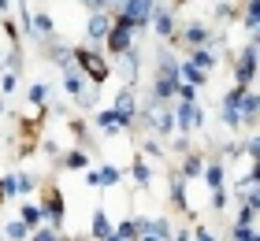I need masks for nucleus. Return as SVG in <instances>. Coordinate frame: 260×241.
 <instances>
[{
    "mask_svg": "<svg viewBox=\"0 0 260 241\" xmlns=\"http://www.w3.org/2000/svg\"><path fill=\"white\" fill-rule=\"evenodd\" d=\"M130 45H134V26H130V19L123 15V11H115L112 26H108V33H104V48H108V56H123Z\"/></svg>",
    "mask_w": 260,
    "mask_h": 241,
    "instance_id": "f257e3e1",
    "label": "nucleus"
},
{
    "mask_svg": "<svg viewBox=\"0 0 260 241\" xmlns=\"http://www.w3.org/2000/svg\"><path fill=\"white\" fill-rule=\"evenodd\" d=\"M171 115H175V130H179V134L205 130V108H201L197 100H175L171 104Z\"/></svg>",
    "mask_w": 260,
    "mask_h": 241,
    "instance_id": "f03ea898",
    "label": "nucleus"
},
{
    "mask_svg": "<svg viewBox=\"0 0 260 241\" xmlns=\"http://www.w3.org/2000/svg\"><path fill=\"white\" fill-rule=\"evenodd\" d=\"M71 56H75L71 63H75L78 71H86L89 82H97V86H101V82H108V63L101 59V52H93V48L82 45V48H71Z\"/></svg>",
    "mask_w": 260,
    "mask_h": 241,
    "instance_id": "7ed1b4c3",
    "label": "nucleus"
},
{
    "mask_svg": "<svg viewBox=\"0 0 260 241\" xmlns=\"http://www.w3.org/2000/svg\"><path fill=\"white\" fill-rule=\"evenodd\" d=\"M112 115H115V123H119V130H130L138 123V100H134V89H130V86H123L119 93H115Z\"/></svg>",
    "mask_w": 260,
    "mask_h": 241,
    "instance_id": "20e7f679",
    "label": "nucleus"
},
{
    "mask_svg": "<svg viewBox=\"0 0 260 241\" xmlns=\"http://www.w3.org/2000/svg\"><path fill=\"white\" fill-rule=\"evenodd\" d=\"M152 8H156V0H123V15L130 19V26L138 30H149V19H152Z\"/></svg>",
    "mask_w": 260,
    "mask_h": 241,
    "instance_id": "39448f33",
    "label": "nucleus"
},
{
    "mask_svg": "<svg viewBox=\"0 0 260 241\" xmlns=\"http://www.w3.org/2000/svg\"><path fill=\"white\" fill-rule=\"evenodd\" d=\"M253 78H256V41H249L242 48V56L234 59V82L238 86H253Z\"/></svg>",
    "mask_w": 260,
    "mask_h": 241,
    "instance_id": "423d86ee",
    "label": "nucleus"
},
{
    "mask_svg": "<svg viewBox=\"0 0 260 241\" xmlns=\"http://www.w3.org/2000/svg\"><path fill=\"white\" fill-rule=\"evenodd\" d=\"M41 219L52 226V230H60V223H63V193L56 189V193H49V197L41 200Z\"/></svg>",
    "mask_w": 260,
    "mask_h": 241,
    "instance_id": "0eeeda50",
    "label": "nucleus"
},
{
    "mask_svg": "<svg viewBox=\"0 0 260 241\" xmlns=\"http://www.w3.org/2000/svg\"><path fill=\"white\" fill-rule=\"evenodd\" d=\"M149 26H156V33L164 41H179V38H175V15H171V8H152Z\"/></svg>",
    "mask_w": 260,
    "mask_h": 241,
    "instance_id": "6e6552de",
    "label": "nucleus"
},
{
    "mask_svg": "<svg viewBox=\"0 0 260 241\" xmlns=\"http://www.w3.org/2000/svg\"><path fill=\"white\" fill-rule=\"evenodd\" d=\"M175 38H182L190 48H197V45H212V26H205V22H186V30L175 33Z\"/></svg>",
    "mask_w": 260,
    "mask_h": 241,
    "instance_id": "1a4fd4ad",
    "label": "nucleus"
},
{
    "mask_svg": "<svg viewBox=\"0 0 260 241\" xmlns=\"http://www.w3.org/2000/svg\"><path fill=\"white\" fill-rule=\"evenodd\" d=\"M108 26H112V15H108V11H89V19H86V38H89V41H104Z\"/></svg>",
    "mask_w": 260,
    "mask_h": 241,
    "instance_id": "9d476101",
    "label": "nucleus"
},
{
    "mask_svg": "<svg viewBox=\"0 0 260 241\" xmlns=\"http://www.w3.org/2000/svg\"><path fill=\"white\" fill-rule=\"evenodd\" d=\"M238 115H242L245 126H256V119H260V100H256L253 89H245V96L238 100Z\"/></svg>",
    "mask_w": 260,
    "mask_h": 241,
    "instance_id": "9b49d317",
    "label": "nucleus"
},
{
    "mask_svg": "<svg viewBox=\"0 0 260 241\" xmlns=\"http://www.w3.org/2000/svg\"><path fill=\"white\" fill-rule=\"evenodd\" d=\"M86 182H89V186H119V182H123V171H119V167H112V163H104L101 171L86 175Z\"/></svg>",
    "mask_w": 260,
    "mask_h": 241,
    "instance_id": "f8f14e48",
    "label": "nucleus"
},
{
    "mask_svg": "<svg viewBox=\"0 0 260 241\" xmlns=\"http://www.w3.org/2000/svg\"><path fill=\"white\" fill-rule=\"evenodd\" d=\"M171 200H175V208H179L182 215H193L190 212V197H186V178L175 171V178H171Z\"/></svg>",
    "mask_w": 260,
    "mask_h": 241,
    "instance_id": "ddd939ff",
    "label": "nucleus"
},
{
    "mask_svg": "<svg viewBox=\"0 0 260 241\" xmlns=\"http://www.w3.org/2000/svg\"><path fill=\"white\" fill-rule=\"evenodd\" d=\"M179 82H186V86H208V71H201V67H193L190 59L186 63H179Z\"/></svg>",
    "mask_w": 260,
    "mask_h": 241,
    "instance_id": "4468645a",
    "label": "nucleus"
},
{
    "mask_svg": "<svg viewBox=\"0 0 260 241\" xmlns=\"http://www.w3.org/2000/svg\"><path fill=\"white\" fill-rule=\"evenodd\" d=\"M201 178H205V186H208V189H219L223 182H227V171H223V163H219V160H208L205 167H201Z\"/></svg>",
    "mask_w": 260,
    "mask_h": 241,
    "instance_id": "2eb2a0df",
    "label": "nucleus"
},
{
    "mask_svg": "<svg viewBox=\"0 0 260 241\" xmlns=\"http://www.w3.org/2000/svg\"><path fill=\"white\" fill-rule=\"evenodd\" d=\"M115 59H119V71H123V82H126V86H130V82H134V75H138V63H141V56H138V48H134V45H130V48H126V52H123V56H115Z\"/></svg>",
    "mask_w": 260,
    "mask_h": 241,
    "instance_id": "dca6fc26",
    "label": "nucleus"
},
{
    "mask_svg": "<svg viewBox=\"0 0 260 241\" xmlns=\"http://www.w3.org/2000/svg\"><path fill=\"white\" fill-rule=\"evenodd\" d=\"M190 63L201 67V71H212V67L219 63V59H216V48H212V45H197L193 52H190Z\"/></svg>",
    "mask_w": 260,
    "mask_h": 241,
    "instance_id": "f3484780",
    "label": "nucleus"
},
{
    "mask_svg": "<svg viewBox=\"0 0 260 241\" xmlns=\"http://www.w3.org/2000/svg\"><path fill=\"white\" fill-rule=\"evenodd\" d=\"M201 167H205V152H186V160L179 167V175L190 182V178H201Z\"/></svg>",
    "mask_w": 260,
    "mask_h": 241,
    "instance_id": "a211bd4d",
    "label": "nucleus"
},
{
    "mask_svg": "<svg viewBox=\"0 0 260 241\" xmlns=\"http://www.w3.org/2000/svg\"><path fill=\"white\" fill-rule=\"evenodd\" d=\"M89 234L97 237V241H104V237H112V223H108V212H104V208H97V212H93Z\"/></svg>",
    "mask_w": 260,
    "mask_h": 241,
    "instance_id": "6ab92c4d",
    "label": "nucleus"
},
{
    "mask_svg": "<svg viewBox=\"0 0 260 241\" xmlns=\"http://www.w3.org/2000/svg\"><path fill=\"white\" fill-rule=\"evenodd\" d=\"M256 212H260V197H245V204H242V212H238V226H253L256 223Z\"/></svg>",
    "mask_w": 260,
    "mask_h": 241,
    "instance_id": "aec40b11",
    "label": "nucleus"
},
{
    "mask_svg": "<svg viewBox=\"0 0 260 241\" xmlns=\"http://www.w3.org/2000/svg\"><path fill=\"white\" fill-rule=\"evenodd\" d=\"M93 123H97V130H101V134H108V137H115V134H119V123H115L112 108H101V112H97V119H93Z\"/></svg>",
    "mask_w": 260,
    "mask_h": 241,
    "instance_id": "412c9836",
    "label": "nucleus"
},
{
    "mask_svg": "<svg viewBox=\"0 0 260 241\" xmlns=\"http://www.w3.org/2000/svg\"><path fill=\"white\" fill-rule=\"evenodd\" d=\"M63 167H67V171H82V167H89V152L82 149V145H75V149L63 156Z\"/></svg>",
    "mask_w": 260,
    "mask_h": 241,
    "instance_id": "4be33fe9",
    "label": "nucleus"
},
{
    "mask_svg": "<svg viewBox=\"0 0 260 241\" xmlns=\"http://www.w3.org/2000/svg\"><path fill=\"white\" fill-rule=\"evenodd\" d=\"M19 219L26 223L30 230H38V226L45 223V219H41V204H30V200H26V204H22V208H19Z\"/></svg>",
    "mask_w": 260,
    "mask_h": 241,
    "instance_id": "5701e85b",
    "label": "nucleus"
},
{
    "mask_svg": "<svg viewBox=\"0 0 260 241\" xmlns=\"http://www.w3.org/2000/svg\"><path fill=\"white\" fill-rule=\"evenodd\" d=\"M49 59H52L56 67L67 71V67H71V48H67V45H56V38H52V41H49Z\"/></svg>",
    "mask_w": 260,
    "mask_h": 241,
    "instance_id": "b1692460",
    "label": "nucleus"
},
{
    "mask_svg": "<svg viewBox=\"0 0 260 241\" xmlns=\"http://www.w3.org/2000/svg\"><path fill=\"white\" fill-rule=\"evenodd\" d=\"M130 178H134L138 186H149V182H152V167H149V163H145V160L138 156V160L130 163Z\"/></svg>",
    "mask_w": 260,
    "mask_h": 241,
    "instance_id": "393cba45",
    "label": "nucleus"
},
{
    "mask_svg": "<svg viewBox=\"0 0 260 241\" xmlns=\"http://www.w3.org/2000/svg\"><path fill=\"white\" fill-rule=\"evenodd\" d=\"M26 237H30V226L22 223V219H15V223L4 226V241H26Z\"/></svg>",
    "mask_w": 260,
    "mask_h": 241,
    "instance_id": "a878e982",
    "label": "nucleus"
},
{
    "mask_svg": "<svg viewBox=\"0 0 260 241\" xmlns=\"http://www.w3.org/2000/svg\"><path fill=\"white\" fill-rule=\"evenodd\" d=\"M45 96H49V82H34V86L26 89V100H30V104H38V108L45 104Z\"/></svg>",
    "mask_w": 260,
    "mask_h": 241,
    "instance_id": "bb28decb",
    "label": "nucleus"
},
{
    "mask_svg": "<svg viewBox=\"0 0 260 241\" xmlns=\"http://www.w3.org/2000/svg\"><path fill=\"white\" fill-rule=\"evenodd\" d=\"M34 189H38V178L34 175H15V197H26Z\"/></svg>",
    "mask_w": 260,
    "mask_h": 241,
    "instance_id": "cd10ccee",
    "label": "nucleus"
},
{
    "mask_svg": "<svg viewBox=\"0 0 260 241\" xmlns=\"http://www.w3.org/2000/svg\"><path fill=\"white\" fill-rule=\"evenodd\" d=\"M231 241H260V234H256V226H238V223H234Z\"/></svg>",
    "mask_w": 260,
    "mask_h": 241,
    "instance_id": "c85d7f7f",
    "label": "nucleus"
},
{
    "mask_svg": "<svg viewBox=\"0 0 260 241\" xmlns=\"http://www.w3.org/2000/svg\"><path fill=\"white\" fill-rule=\"evenodd\" d=\"M112 234L123 237V241H130V237H138V226H134V219H123L119 226H112Z\"/></svg>",
    "mask_w": 260,
    "mask_h": 241,
    "instance_id": "c756f323",
    "label": "nucleus"
},
{
    "mask_svg": "<svg viewBox=\"0 0 260 241\" xmlns=\"http://www.w3.org/2000/svg\"><path fill=\"white\" fill-rule=\"evenodd\" d=\"M26 241H63L60 234L52 230V226H38V230H30V237Z\"/></svg>",
    "mask_w": 260,
    "mask_h": 241,
    "instance_id": "7c9ffc66",
    "label": "nucleus"
},
{
    "mask_svg": "<svg viewBox=\"0 0 260 241\" xmlns=\"http://www.w3.org/2000/svg\"><path fill=\"white\" fill-rule=\"evenodd\" d=\"M223 208H227V189H212V212H223Z\"/></svg>",
    "mask_w": 260,
    "mask_h": 241,
    "instance_id": "2f4dec72",
    "label": "nucleus"
},
{
    "mask_svg": "<svg viewBox=\"0 0 260 241\" xmlns=\"http://www.w3.org/2000/svg\"><path fill=\"white\" fill-rule=\"evenodd\" d=\"M4 67H8V71H19V67H22V52H19V48H11V52L4 56Z\"/></svg>",
    "mask_w": 260,
    "mask_h": 241,
    "instance_id": "473e14b6",
    "label": "nucleus"
},
{
    "mask_svg": "<svg viewBox=\"0 0 260 241\" xmlns=\"http://www.w3.org/2000/svg\"><path fill=\"white\" fill-rule=\"evenodd\" d=\"M190 241H219V237H216V234H212V230H208V226H205V223H201V226H197V230L190 234Z\"/></svg>",
    "mask_w": 260,
    "mask_h": 241,
    "instance_id": "72a5a7b5",
    "label": "nucleus"
},
{
    "mask_svg": "<svg viewBox=\"0 0 260 241\" xmlns=\"http://www.w3.org/2000/svg\"><path fill=\"white\" fill-rule=\"evenodd\" d=\"M15 89H19V82H15V71H11V75L0 78V93H15Z\"/></svg>",
    "mask_w": 260,
    "mask_h": 241,
    "instance_id": "f704fd0d",
    "label": "nucleus"
},
{
    "mask_svg": "<svg viewBox=\"0 0 260 241\" xmlns=\"http://www.w3.org/2000/svg\"><path fill=\"white\" fill-rule=\"evenodd\" d=\"M223 156H227V160H231V156L238 160V156H242V145H238V141H227V145H223Z\"/></svg>",
    "mask_w": 260,
    "mask_h": 241,
    "instance_id": "c9c22d12",
    "label": "nucleus"
},
{
    "mask_svg": "<svg viewBox=\"0 0 260 241\" xmlns=\"http://www.w3.org/2000/svg\"><path fill=\"white\" fill-rule=\"evenodd\" d=\"M175 152H179V156H186V152H190V137H186V134H179V137H175Z\"/></svg>",
    "mask_w": 260,
    "mask_h": 241,
    "instance_id": "e433bc0d",
    "label": "nucleus"
},
{
    "mask_svg": "<svg viewBox=\"0 0 260 241\" xmlns=\"http://www.w3.org/2000/svg\"><path fill=\"white\" fill-rule=\"evenodd\" d=\"M145 152H149V156H164V149H160V141H145Z\"/></svg>",
    "mask_w": 260,
    "mask_h": 241,
    "instance_id": "4c0bfd02",
    "label": "nucleus"
},
{
    "mask_svg": "<svg viewBox=\"0 0 260 241\" xmlns=\"http://www.w3.org/2000/svg\"><path fill=\"white\" fill-rule=\"evenodd\" d=\"M171 241H190V230H175V237Z\"/></svg>",
    "mask_w": 260,
    "mask_h": 241,
    "instance_id": "58836bf2",
    "label": "nucleus"
},
{
    "mask_svg": "<svg viewBox=\"0 0 260 241\" xmlns=\"http://www.w3.org/2000/svg\"><path fill=\"white\" fill-rule=\"evenodd\" d=\"M138 241H164V237H156V234H138Z\"/></svg>",
    "mask_w": 260,
    "mask_h": 241,
    "instance_id": "ea45409f",
    "label": "nucleus"
},
{
    "mask_svg": "<svg viewBox=\"0 0 260 241\" xmlns=\"http://www.w3.org/2000/svg\"><path fill=\"white\" fill-rule=\"evenodd\" d=\"M11 8V0H0V11H8Z\"/></svg>",
    "mask_w": 260,
    "mask_h": 241,
    "instance_id": "a19ab883",
    "label": "nucleus"
},
{
    "mask_svg": "<svg viewBox=\"0 0 260 241\" xmlns=\"http://www.w3.org/2000/svg\"><path fill=\"white\" fill-rule=\"evenodd\" d=\"M0 115H4V96H0Z\"/></svg>",
    "mask_w": 260,
    "mask_h": 241,
    "instance_id": "79ce46f5",
    "label": "nucleus"
},
{
    "mask_svg": "<svg viewBox=\"0 0 260 241\" xmlns=\"http://www.w3.org/2000/svg\"><path fill=\"white\" fill-rule=\"evenodd\" d=\"M0 75H4V59H0Z\"/></svg>",
    "mask_w": 260,
    "mask_h": 241,
    "instance_id": "37998d69",
    "label": "nucleus"
},
{
    "mask_svg": "<svg viewBox=\"0 0 260 241\" xmlns=\"http://www.w3.org/2000/svg\"><path fill=\"white\" fill-rule=\"evenodd\" d=\"M0 241H4V230H0Z\"/></svg>",
    "mask_w": 260,
    "mask_h": 241,
    "instance_id": "c03bdc74",
    "label": "nucleus"
},
{
    "mask_svg": "<svg viewBox=\"0 0 260 241\" xmlns=\"http://www.w3.org/2000/svg\"><path fill=\"white\" fill-rule=\"evenodd\" d=\"M119 241H123V237H119ZM130 241H138V237H130Z\"/></svg>",
    "mask_w": 260,
    "mask_h": 241,
    "instance_id": "a18cd8bd",
    "label": "nucleus"
}]
</instances>
